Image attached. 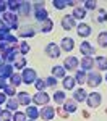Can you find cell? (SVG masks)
I'll return each instance as SVG.
<instances>
[{
    "label": "cell",
    "mask_w": 107,
    "mask_h": 121,
    "mask_svg": "<svg viewBox=\"0 0 107 121\" xmlns=\"http://www.w3.org/2000/svg\"><path fill=\"white\" fill-rule=\"evenodd\" d=\"M44 5H46L44 2H34V3H33V8H34V11H36V10L44 8Z\"/></svg>",
    "instance_id": "c3c4849f"
},
{
    "label": "cell",
    "mask_w": 107,
    "mask_h": 121,
    "mask_svg": "<svg viewBox=\"0 0 107 121\" xmlns=\"http://www.w3.org/2000/svg\"><path fill=\"white\" fill-rule=\"evenodd\" d=\"M78 65H79V60H78L76 56H67L65 61H63V68L67 71H76Z\"/></svg>",
    "instance_id": "8992f818"
},
{
    "label": "cell",
    "mask_w": 107,
    "mask_h": 121,
    "mask_svg": "<svg viewBox=\"0 0 107 121\" xmlns=\"http://www.w3.org/2000/svg\"><path fill=\"white\" fill-rule=\"evenodd\" d=\"M33 102L36 103V105L46 107V105H49V102H50V95L46 94L44 91H42V92H36V95H33Z\"/></svg>",
    "instance_id": "5b68a950"
},
{
    "label": "cell",
    "mask_w": 107,
    "mask_h": 121,
    "mask_svg": "<svg viewBox=\"0 0 107 121\" xmlns=\"http://www.w3.org/2000/svg\"><path fill=\"white\" fill-rule=\"evenodd\" d=\"M34 34H36V32H34V29H33V28H23V29L18 32V36H19V37H23V39H26V37H34Z\"/></svg>",
    "instance_id": "d6a6232c"
},
{
    "label": "cell",
    "mask_w": 107,
    "mask_h": 121,
    "mask_svg": "<svg viewBox=\"0 0 107 121\" xmlns=\"http://www.w3.org/2000/svg\"><path fill=\"white\" fill-rule=\"evenodd\" d=\"M79 66H81V69L83 71H93V66H94V60H93V56H83L81 60H79Z\"/></svg>",
    "instance_id": "4fadbf2b"
},
{
    "label": "cell",
    "mask_w": 107,
    "mask_h": 121,
    "mask_svg": "<svg viewBox=\"0 0 107 121\" xmlns=\"http://www.w3.org/2000/svg\"><path fill=\"white\" fill-rule=\"evenodd\" d=\"M44 81H46L47 87H55L57 86V78H54V76H49L47 79H44Z\"/></svg>",
    "instance_id": "ee69618b"
},
{
    "label": "cell",
    "mask_w": 107,
    "mask_h": 121,
    "mask_svg": "<svg viewBox=\"0 0 107 121\" xmlns=\"http://www.w3.org/2000/svg\"><path fill=\"white\" fill-rule=\"evenodd\" d=\"M86 79H88V73L86 71H83V69H76V73H75V81L76 84H86Z\"/></svg>",
    "instance_id": "44dd1931"
},
{
    "label": "cell",
    "mask_w": 107,
    "mask_h": 121,
    "mask_svg": "<svg viewBox=\"0 0 107 121\" xmlns=\"http://www.w3.org/2000/svg\"><path fill=\"white\" fill-rule=\"evenodd\" d=\"M10 84L15 86V87L21 86V84H23V78H21V74H19V73H13L11 78H10Z\"/></svg>",
    "instance_id": "1f68e13d"
},
{
    "label": "cell",
    "mask_w": 107,
    "mask_h": 121,
    "mask_svg": "<svg viewBox=\"0 0 107 121\" xmlns=\"http://www.w3.org/2000/svg\"><path fill=\"white\" fill-rule=\"evenodd\" d=\"M11 36V32H10V29L7 28V26H0V42H7L8 40V37Z\"/></svg>",
    "instance_id": "f546056e"
},
{
    "label": "cell",
    "mask_w": 107,
    "mask_h": 121,
    "mask_svg": "<svg viewBox=\"0 0 107 121\" xmlns=\"http://www.w3.org/2000/svg\"><path fill=\"white\" fill-rule=\"evenodd\" d=\"M33 10V3H29L26 0H19V8H18V13L21 16H28Z\"/></svg>",
    "instance_id": "9a60e30c"
},
{
    "label": "cell",
    "mask_w": 107,
    "mask_h": 121,
    "mask_svg": "<svg viewBox=\"0 0 107 121\" xmlns=\"http://www.w3.org/2000/svg\"><path fill=\"white\" fill-rule=\"evenodd\" d=\"M26 113L24 112H15L13 113V121H26Z\"/></svg>",
    "instance_id": "b9f144b4"
},
{
    "label": "cell",
    "mask_w": 107,
    "mask_h": 121,
    "mask_svg": "<svg viewBox=\"0 0 107 121\" xmlns=\"http://www.w3.org/2000/svg\"><path fill=\"white\" fill-rule=\"evenodd\" d=\"M62 84H63V89H65V91H75L76 81H75V78H71V76H65Z\"/></svg>",
    "instance_id": "d6986e66"
},
{
    "label": "cell",
    "mask_w": 107,
    "mask_h": 121,
    "mask_svg": "<svg viewBox=\"0 0 107 121\" xmlns=\"http://www.w3.org/2000/svg\"><path fill=\"white\" fill-rule=\"evenodd\" d=\"M5 105H7V110H10V112H18L16 108L19 107V102H18V99H16V97H10Z\"/></svg>",
    "instance_id": "cb8c5ba5"
},
{
    "label": "cell",
    "mask_w": 107,
    "mask_h": 121,
    "mask_svg": "<svg viewBox=\"0 0 107 121\" xmlns=\"http://www.w3.org/2000/svg\"><path fill=\"white\" fill-rule=\"evenodd\" d=\"M31 121H34V120H31Z\"/></svg>",
    "instance_id": "11a10c76"
},
{
    "label": "cell",
    "mask_w": 107,
    "mask_h": 121,
    "mask_svg": "<svg viewBox=\"0 0 107 121\" xmlns=\"http://www.w3.org/2000/svg\"><path fill=\"white\" fill-rule=\"evenodd\" d=\"M18 50H19V55L24 56V55H28V53H29V50H31V45H29L28 42L21 40V42L18 44Z\"/></svg>",
    "instance_id": "f1b7e54d"
},
{
    "label": "cell",
    "mask_w": 107,
    "mask_h": 121,
    "mask_svg": "<svg viewBox=\"0 0 107 121\" xmlns=\"http://www.w3.org/2000/svg\"><path fill=\"white\" fill-rule=\"evenodd\" d=\"M76 34L79 36V37H89L91 36V26L89 24H86V23H79L76 26Z\"/></svg>",
    "instance_id": "8fae6325"
},
{
    "label": "cell",
    "mask_w": 107,
    "mask_h": 121,
    "mask_svg": "<svg viewBox=\"0 0 107 121\" xmlns=\"http://www.w3.org/2000/svg\"><path fill=\"white\" fill-rule=\"evenodd\" d=\"M52 76H54V78H62V79H63V78H65V76H67V71H65V68H63V65L60 66H54V68H52Z\"/></svg>",
    "instance_id": "4316f807"
},
{
    "label": "cell",
    "mask_w": 107,
    "mask_h": 121,
    "mask_svg": "<svg viewBox=\"0 0 107 121\" xmlns=\"http://www.w3.org/2000/svg\"><path fill=\"white\" fill-rule=\"evenodd\" d=\"M34 86H36V89H37V92H42V91H44V89H46V87H47V86H46V81H44V79H36V82H34Z\"/></svg>",
    "instance_id": "7bdbcfd3"
},
{
    "label": "cell",
    "mask_w": 107,
    "mask_h": 121,
    "mask_svg": "<svg viewBox=\"0 0 107 121\" xmlns=\"http://www.w3.org/2000/svg\"><path fill=\"white\" fill-rule=\"evenodd\" d=\"M26 68V58L24 56H18L15 61V69H24Z\"/></svg>",
    "instance_id": "f35d334b"
},
{
    "label": "cell",
    "mask_w": 107,
    "mask_h": 121,
    "mask_svg": "<svg viewBox=\"0 0 107 121\" xmlns=\"http://www.w3.org/2000/svg\"><path fill=\"white\" fill-rule=\"evenodd\" d=\"M7 0H0V15H3L5 11H7Z\"/></svg>",
    "instance_id": "7dc6e473"
},
{
    "label": "cell",
    "mask_w": 107,
    "mask_h": 121,
    "mask_svg": "<svg viewBox=\"0 0 107 121\" xmlns=\"http://www.w3.org/2000/svg\"><path fill=\"white\" fill-rule=\"evenodd\" d=\"M34 16H36V19H37L39 23H44L46 19H49V13L46 8H41V10H36L34 11Z\"/></svg>",
    "instance_id": "484cf974"
},
{
    "label": "cell",
    "mask_w": 107,
    "mask_h": 121,
    "mask_svg": "<svg viewBox=\"0 0 107 121\" xmlns=\"http://www.w3.org/2000/svg\"><path fill=\"white\" fill-rule=\"evenodd\" d=\"M11 48H15L11 44H8V42H0V55L5 56V55L10 52V50H11Z\"/></svg>",
    "instance_id": "836d02e7"
},
{
    "label": "cell",
    "mask_w": 107,
    "mask_h": 121,
    "mask_svg": "<svg viewBox=\"0 0 107 121\" xmlns=\"http://www.w3.org/2000/svg\"><path fill=\"white\" fill-rule=\"evenodd\" d=\"M63 108H65L68 113H75L78 110V103L75 102L73 99H67V100H65V103H63Z\"/></svg>",
    "instance_id": "ffe728a7"
},
{
    "label": "cell",
    "mask_w": 107,
    "mask_h": 121,
    "mask_svg": "<svg viewBox=\"0 0 107 121\" xmlns=\"http://www.w3.org/2000/svg\"><path fill=\"white\" fill-rule=\"evenodd\" d=\"M79 52L83 53V56H93L94 53H96V50H94L93 44L88 42V40H84V42L79 44Z\"/></svg>",
    "instance_id": "52a82bcc"
},
{
    "label": "cell",
    "mask_w": 107,
    "mask_h": 121,
    "mask_svg": "<svg viewBox=\"0 0 107 121\" xmlns=\"http://www.w3.org/2000/svg\"><path fill=\"white\" fill-rule=\"evenodd\" d=\"M3 63H5V61H3V56H2V55H0V66H2V65H3Z\"/></svg>",
    "instance_id": "816d5d0a"
},
{
    "label": "cell",
    "mask_w": 107,
    "mask_h": 121,
    "mask_svg": "<svg viewBox=\"0 0 107 121\" xmlns=\"http://www.w3.org/2000/svg\"><path fill=\"white\" fill-rule=\"evenodd\" d=\"M94 65H96L97 69L106 71L107 69V58L106 56H96V58H94Z\"/></svg>",
    "instance_id": "603a6c76"
},
{
    "label": "cell",
    "mask_w": 107,
    "mask_h": 121,
    "mask_svg": "<svg viewBox=\"0 0 107 121\" xmlns=\"http://www.w3.org/2000/svg\"><path fill=\"white\" fill-rule=\"evenodd\" d=\"M0 121H2V120H0Z\"/></svg>",
    "instance_id": "9f6ffc18"
},
{
    "label": "cell",
    "mask_w": 107,
    "mask_h": 121,
    "mask_svg": "<svg viewBox=\"0 0 107 121\" xmlns=\"http://www.w3.org/2000/svg\"><path fill=\"white\" fill-rule=\"evenodd\" d=\"M52 29H54V21H52L50 18L46 19L44 23H41V31H42V32H46V34H47V32L52 31Z\"/></svg>",
    "instance_id": "4dcf8cb0"
},
{
    "label": "cell",
    "mask_w": 107,
    "mask_h": 121,
    "mask_svg": "<svg viewBox=\"0 0 107 121\" xmlns=\"http://www.w3.org/2000/svg\"><path fill=\"white\" fill-rule=\"evenodd\" d=\"M102 74H101V71H89L88 73V79H86V84L91 87V89H94V87H99L101 84H102Z\"/></svg>",
    "instance_id": "7a4b0ae2"
},
{
    "label": "cell",
    "mask_w": 107,
    "mask_h": 121,
    "mask_svg": "<svg viewBox=\"0 0 107 121\" xmlns=\"http://www.w3.org/2000/svg\"><path fill=\"white\" fill-rule=\"evenodd\" d=\"M86 97H88V92L86 91H84V89H81V87H79V89H75V92H73V100H75V102H86Z\"/></svg>",
    "instance_id": "2e32d148"
},
{
    "label": "cell",
    "mask_w": 107,
    "mask_h": 121,
    "mask_svg": "<svg viewBox=\"0 0 107 121\" xmlns=\"http://www.w3.org/2000/svg\"><path fill=\"white\" fill-rule=\"evenodd\" d=\"M7 100H8V97L5 95V92H3V91H0V105L7 103Z\"/></svg>",
    "instance_id": "681fc988"
},
{
    "label": "cell",
    "mask_w": 107,
    "mask_h": 121,
    "mask_svg": "<svg viewBox=\"0 0 107 121\" xmlns=\"http://www.w3.org/2000/svg\"><path fill=\"white\" fill-rule=\"evenodd\" d=\"M54 116H55V108H54V107H50V105H46L44 108H41V118H42L44 121L54 120Z\"/></svg>",
    "instance_id": "9c48e42d"
},
{
    "label": "cell",
    "mask_w": 107,
    "mask_h": 121,
    "mask_svg": "<svg viewBox=\"0 0 107 121\" xmlns=\"http://www.w3.org/2000/svg\"><path fill=\"white\" fill-rule=\"evenodd\" d=\"M65 100H67V95H65L63 91H57V92L54 94V102L57 103V105H63Z\"/></svg>",
    "instance_id": "83f0119b"
},
{
    "label": "cell",
    "mask_w": 107,
    "mask_h": 121,
    "mask_svg": "<svg viewBox=\"0 0 107 121\" xmlns=\"http://www.w3.org/2000/svg\"><path fill=\"white\" fill-rule=\"evenodd\" d=\"M18 55H19V50H18V47H15V48H11L8 53L3 56V61H5L7 65H13V63L16 61Z\"/></svg>",
    "instance_id": "7c38bea8"
},
{
    "label": "cell",
    "mask_w": 107,
    "mask_h": 121,
    "mask_svg": "<svg viewBox=\"0 0 107 121\" xmlns=\"http://www.w3.org/2000/svg\"><path fill=\"white\" fill-rule=\"evenodd\" d=\"M96 21H97V23H106V21H107V11H106V10H97Z\"/></svg>",
    "instance_id": "ab89813d"
},
{
    "label": "cell",
    "mask_w": 107,
    "mask_h": 121,
    "mask_svg": "<svg viewBox=\"0 0 107 121\" xmlns=\"http://www.w3.org/2000/svg\"><path fill=\"white\" fill-rule=\"evenodd\" d=\"M21 78H23V84H34L36 79H37L36 69H33V68H24L23 73H21Z\"/></svg>",
    "instance_id": "3957f363"
},
{
    "label": "cell",
    "mask_w": 107,
    "mask_h": 121,
    "mask_svg": "<svg viewBox=\"0 0 107 121\" xmlns=\"http://www.w3.org/2000/svg\"><path fill=\"white\" fill-rule=\"evenodd\" d=\"M106 82H107V71H106Z\"/></svg>",
    "instance_id": "f5cc1de1"
},
{
    "label": "cell",
    "mask_w": 107,
    "mask_h": 121,
    "mask_svg": "<svg viewBox=\"0 0 107 121\" xmlns=\"http://www.w3.org/2000/svg\"><path fill=\"white\" fill-rule=\"evenodd\" d=\"M71 16L75 18V21H76V19L86 18V10H84V7H75V8H73V13H71Z\"/></svg>",
    "instance_id": "7402d4cb"
},
{
    "label": "cell",
    "mask_w": 107,
    "mask_h": 121,
    "mask_svg": "<svg viewBox=\"0 0 107 121\" xmlns=\"http://www.w3.org/2000/svg\"><path fill=\"white\" fill-rule=\"evenodd\" d=\"M0 19H2V24H3V26H7L10 31L18 29V16H16V13L5 11L3 15H0Z\"/></svg>",
    "instance_id": "6da1fadb"
},
{
    "label": "cell",
    "mask_w": 107,
    "mask_h": 121,
    "mask_svg": "<svg viewBox=\"0 0 107 121\" xmlns=\"http://www.w3.org/2000/svg\"><path fill=\"white\" fill-rule=\"evenodd\" d=\"M0 120L2 121H13V112H10V110H2L0 113Z\"/></svg>",
    "instance_id": "8d00e7d4"
},
{
    "label": "cell",
    "mask_w": 107,
    "mask_h": 121,
    "mask_svg": "<svg viewBox=\"0 0 107 121\" xmlns=\"http://www.w3.org/2000/svg\"><path fill=\"white\" fill-rule=\"evenodd\" d=\"M97 44L101 47H107V31H102V32H99V36H97Z\"/></svg>",
    "instance_id": "d590c367"
},
{
    "label": "cell",
    "mask_w": 107,
    "mask_h": 121,
    "mask_svg": "<svg viewBox=\"0 0 107 121\" xmlns=\"http://www.w3.org/2000/svg\"><path fill=\"white\" fill-rule=\"evenodd\" d=\"M0 113H2V105H0Z\"/></svg>",
    "instance_id": "db71d44e"
},
{
    "label": "cell",
    "mask_w": 107,
    "mask_h": 121,
    "mask_svg": "<svg viewBox=\"0 0 107 121\" xmlns=\"http://www.w3.org/2000/svg\"><path fill=\"white\" fill-rule=\"evenodd\" d=\"M75 48V40L71 37H63L62 39V42H60V50H63V52H71Z\"/></svg>",
    "instance_id": "5bb4252c"
},
{
    "label": "cell",
    "mask_w": 107,
    "mask_h": 121,
    "mask_svg": "<svg viewBox=\"0 0 107 121\" xmlns=\"http://www.w3.org/2000/svg\"><path fill=\"white\" fill-rule=\"evenodd\" d=\"M13 69H15V68H13V65H7V63H5V65L2 66V78H3V79H10V78H11V74L15 73Z\"/></svg>",
    "instance_id": "d4e9b609"
},
{
    "label": "cell",
    "mask_w": 107,
    "mask_h": 121,
    "mask_svg": "<svg viewBox=\"0 0 107 121\" xmlns=\"http://www.w3.org/2000/svg\"><path fill=\"white\" fill-rule=\"evenodd\" d=\"M26 116H28L29 120H37L39 116H41V110H37V107H33V105H29L26 107Z\"/></svg>",
    "instance_id": "e0dca14e"
},
{
    "label": "cell",
    "mask_w": 107,
    "mask_h": 121,
    "mask_svg": "<svg viewBox=\"0 0 107 121\" xmlns=\"http://www.w3.org/2000/svg\"><path fill=\"white\" fill-rule=\"evenodd\" d=\"M52 5L57 10H63L68 7V0H52Z\"/></svg>",
    "instance_id": "74e56055"
},
{
    "label": "cell",
    "mask_w": 107,
    "mask_h": 121,
    "mask_svg": "<svg viewBox=\"0 0 107 121\" xmlns=\"http://www.w3.org/2000/svg\"><path fill=\"white\" fill-rule=\"evenodd\" d=\"M60 47L57 45V44H54V42H50V44H47L46 45V55L50 56V58H58L60 56Z\"/></svg>",
    "instance_id": "ba28073f"
},
{
    "label": "cell",
    "mask_w": 107,
    "mask_h": 121,
    "mask_svg": "<svg viewBox=\"0 0 107 121\" xmlns=\"http://www.w3.org/2000/svg\"><path fill=\"white\" fill-rule=\"evenodd\" d=\"M55 113H57L60 118H68V115H70V113H68L65 108H60V107H58L57 110H55Z\"/></svg>",
    "instance_id": "bcb514c9"
},
{
    "label": "cell",
    "mask_w": 107,
    "mask_h": 121,
    "mask_svg": "<svg viewBox=\"0 0 107 121\" xmlns=\"http://www.w3.org/2000/svg\"><path fill=\"white\" fill-rule=\"evenodd\" d=\"M16 99H18L19 105H24V107H29V103L33 100V97H29L28 92H18L16 94Z\"/></svg>",
    "instance_id": "ac0fdd59"
},
{
    "label": "cell",
    "mask_w": 107,
    "mask_h": 121,
    "mask_svg": "<svg viewBox=\"0 0 107 121\" xmlns=\"http://www.w3.org/2000/svg\"><path fill=\"white\" fill-rule=\"evenodd\" d=\"M97 2L96 0H86L84 2V10H96Z\"/></svg>",
    "instance_id": "f6af8a7d"
},
{
    "label": "cell",
    "mask_w": 107,
    "mask_h": 121,
    "mask_svg": "<svg viewBox=\"0 0 107 121\" xmlns=\"http://www.w3.org/2000/svg\"><path fill=\"white\" fill-rule=\"evenodd\" d=\"M3 92H5L7 97H8V95H10V97H15V95H16V87H15V86H11V84H8V86L3 89Z\"/></svg>",
    "instance_id": "60d3db41"
},
{
    "label": "cell",
    "mask_w": 107,
    "mask_h": 121,
    "mask_svg": "<svg viewBox=\"0 0 107 121\" xmlns=\"http://www.w3.org/2000/svg\"><path fill=\"white\" fill-rule=\"evenodd\" d=\"M62 28L67 29V31L75 29L76 28V21H75V18H73L71 15H65V16L62 18Z\"/></svg>",
    "instance_id": "30bf717a"
},
{
    "label": "cell",
    "mask_w": 107,
    "mask_h": 121,
    "mask_svg": "<svg viewBox=\"0 0 107 121\" xmlns=\"http://www.w3.org/2000/svg\"><path fill=\"white\" fill-rule=\"evenodd\" d=\"M8 86V82H7V79H3V78H0V91H3L5 87Z\"/></svg>",
    "instance_id": "f907efd6"
},
{
    "label": "cell",
    "mask_w": 107,
    "mask_h": 121,
    "mask_svg": "<svg viewBox=\"0 0 107 121\" xmlns=\"http://www.w3.org/2000/svg\"><path fill=\"white\" fill-rule=\"evenodd\" d=\"M7 7L11 13H16L19 8V0H7Z\"/></svg>",
    "instance_id": "e575fe53"
},
{
    "label": "cell",
    "mask_w": 107,
    "mask_h": 121,
    "mask_svg": "<svg viewBox=\"0 0 107 121\" xmlns=\"http://www.w3.org/2000/svg\"><path fill=\"white\" fill-rule=\"evenodd\" d=\"M101 102H102V97H101V94H99V92L88 94L86 103H88V107H89V108H97V107L101 105Z\"/></svg>",
    "instance_id": "277c9868"
}]
</instances>
